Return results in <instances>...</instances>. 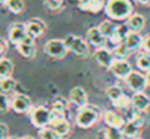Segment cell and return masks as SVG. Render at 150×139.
<instances>
[{"label": "cell", "mask_w": 150, "mask_h": 139, "mask_svg": "<svg viewBox=\"0 0 150 139\" xmlns=\"http://www.w3.org/2000/svg\"><path fill=\"white\" fill-rule=\"evenodd\" d=\"M80 9L97 13V12H100L103 9V2L102 0H84V2L80 3Z\"/></svg>", "instance_id": "44dd1931"}, {"label": "cell", "mask_w": 150, "mask_h": 139, "mask_svg": "<svg viewBox=\"0 0 150 139\" xmlns=\"http://www.w3.org/2000/svg\"><path fill=\"white\" fill-rule=\"evenodd\" d=\"M11 108L18 113V114H24V113H28L31 108H33V104H31V98L25 94H15L11 100Z\"/></svg>", "instance_id": "52a82bcc"}, {"label": "cell", "mask_w": 150, "mask_h": 139, "mask_svg": "<svg viewBox=\"0 0 150 139\" xmlns=\"http://www.w3.org/2000/svg\"><path fill=\"white\" fill-rule=\"evenodd\" d=\"M28 37V32H27V25L22 24V22H15L9 27V32H8V38H9V43L13 44L15 47L22 43L25 38Z\"/></svg>", "instance_id": "8992f818"}, {"label": "cell", "mask_w": 150, "mask_h": 139, "mask_svg": "<svg viewBox=\"0 0 150 139\" xmlns=\"http://www.w3.org/2000/svg\"><path fill=\"white\" fill-rule=\"evenodd\" d=\"M103 120L108 124V127H119V129H122L124 124H125L122 116L118 114L116 111H112V110H109V111H106L103 114Z\"/></svg>", "instance_id": "e0dca14e"}, {"label": "cell", "mask_w": 150, "mask_h": 139, "mask_svg": "<svg viewBox=\"0 0 150 139\" xmlns=\"http://www.w3.org/2000/svg\"><path fill=\"white\" fill-rule=\"evenodd\" d=\"M105 12L112 21H124L132 15V3L129 0H109Z\"/></svg>", "instance_id": "6da1fadb"}, {"label": "cell", "mask_w": 150, "mask_h": 139, "mask_svg": "<svg viewBox=\"0 0 150 139\" xmlns=\"http://www.w3.org/2000/svg\"><path fill=\"white\" fill-rule=\"evenodd\" d=\"M52 108H54V110H59V111L65 113V110H66V101H65V100H62V98H57V100L53 103V107H52Z\"/></svg>", "instance_id": "d6a6232c"}, {"label": "cell", "mask_w": 150, "mask_h": 139, "mask_svg": "<svg viewBox=\"0 0 150 139\" xmlns=\"http://www.w3.org/2000/svg\"><path fill=\"white\" fill-rule=\"evenodd\" d=\"M113 56H115V59H127L128 57V54L131 53V50L127 47V44L125 43H121V44H118V45H115V48H113Z\"/></svg>", "instance_id": "d4e9b609"}, {"label": "cell", "mask_w": 150, "mask_h": 139, "mask_svg": "<svg viewBox=\"0 0 150 139\" xmlns=\"http://www.w3.org/2000/svg\"><path fill=\"white\" fill-rule=\"evenodd\" d=\"M50 126H52V129H53L60 138L66 136V135L71 132V124H69V122H68L66 119H59V120L53 122Z\"/></svg>", "instance_id": "ffe728a7"}, {"label": "cell", "mask_w": 150, "mask_h": 139, "mask_svg": "<svg viewBox=\"0 0 150 139\" xmlns=\"http://www.w3.org/2000/svg\"><path fill=\"white\" fill-rule=\"evenodd\" d=\"M131 104L138 111H146L150 107V98L144 92H134L132 97H131Z\"/></svg>", "instance_id": "2e32d148"}, {"label": "cell", "mask_w": 150, "mask_h": 139, "mask_svg": "<svg viewBox=\"0 0 150 139\" xmlns=\"http://www.w3.org/2000/svg\"><path fill=\"white\" fill-rule=\"evenodd\" d=\"M137 3H140V5H144V6H149L150 5V0H135Z\"/></svg>", "instance_id": "74e56055"}, {"label": "cell", "mask_w": 150, "mask_h": 139, "mask_svg": "<svg viewBox=\"0 0 150 139\" xmlns=\"http://www.w3.org/2000/svg\"><path fill=\"white\" fill-rule=\"evenodd\" d=\"M63 41H65V45H66L68 51H71V53H74V54H77V56H80V57L88 56V53H90L88 43H87L86 40H83L81 37L71 34V35H68Z\"/></svg>", "instance_id": "277c9868"}, {"label": "cell", "mask_w": 150, "mask_h": 139, "mask_svg": "<svg viewBox=\"0 0 150 139\" xmlns=\"http://www.w3.org/2000/svg\"><path fill=\"white\" fill-rule=\"evenodd\" d=\"M125 135L119 127H106L105 129V139H124Z\"/></svg>", "instance_id": "484cf974"}, {"label": "cell", "mask_w": 150, "mask_h": 139, "mask_svg": "<svg viewBox=\"0 0 150 139\" xmlns=\"http://www.w3.org/2000/svg\"><path fill=\"white\" fill-rule=\"evenodd\" d=\"M46 6L52 10H56L62 6V2H59V0H46Z\"/></svg>", "instance_id": "e575fe53"}, {"label": "cell", "mask_w": 150, "mask_h": 139, "mask_svg": "<svg viewBox=\"0 0 150 139\" xmlns=\"http://www.w3.org/2000/svg\"><path fill=\"white\" fill-rule=\"evenodd\" d=\"M143 48L146 50V53H150V34L144 37V40H143Z\"/></svg>", "instance_id": "d590c367"}, {"label": "cell", "mask_w": 150, "mask_h": 139, "mask_svg": "<svg viewBox=\"0 0 150 139\" xmlns=\"http://www.w3.org/2000/svg\"><path fill=\"white\" fill-rule=\"evenodd\" d=\"M94 59H96V61L102 67H110L112 63H113V60H115V56L106 47H100V48H97L94 51Z\"/></svg>", "instance_id": "7c38bea8"}, {"label": "cell", "mask_w": 150, "mask_h": 139, "mask_svg": "<svg viewBox=\"0 0 150 139\" xmlns=\"http://www.w3.org/2000/svg\"><path fill=\"white\" fill-rule=\"evenodd\" d=\"M128 88L132 91V92H144L146 87H147V79H146V75L140 73V72H135L132 71L128 78L125 79Z\"/></svg>", "instance_id": "ba28073f"}, {"label": "cell", "mask_w": 150, "mask_h": 139, "mask_svg": "<svg viewBox=\"0 0 150 139\" xmlns=\"http://www.w3.org/2000/svg\"><path fill=\"white\" fill-rule=\"evenodd\" d=\"M87 40H88V44H91V45L100 48V47L105 45V43H106L108 38L100 32L99 27H93V28H90V29L87 31Z\"/></svg>", "instance_id": "9a60e30c"}, {"label": "cell", "mask_w": 150, "mask_h": 139, "mask_svg": "<svg viewBox=\"0 0 150 139\" xmlns=\"http://www.w3.org/2000/svg\"><path fill=\"white\" fill-rule=\"evenodd\" d=\"M59 139H65V138H59Z\"/></svg>", "instance_id": "ee69618b"}, {"label": "cell", "mask_w": 150, "mask_h": 139, "mask_svg": "<svg viewBox=\"0 0 150 139\" xmlns=\"http://www.w3.org/2000/svg\"><path fill=\"white\" fill-rule=\"evenodd\" d=\"M99 29H100V32L106 37V38H109L113 32H115V29H116V27L110 22V21H103L100 25H99Z\"/></svg>", "instance_id": "83f0119b"}, {"label": "cell", "mask_w": 150, "mask_h": 139, "mask_svg": "<svg viewBox=\"0 0 150 139\" xmlns=\"http://www.w3.org/2000/svg\"><path fill=\"white\" fill-rule=\"evenodd\" d=\"M11 108V100L6 94L0 92V113H6Z\"/></svg>", "instance_id": "1f68e13d"}, {"label": "cell", "mask_w": 150, "mask_h": 139, "mask_svg": "<svg viewBox=\"0 0 150 139\" xmlns=\"http://www.w3.org/2000/svg\"><path fill=\"white\" fill-rule=\"evenodd\" d=\"M112 104H113L116 108H128V107L131 105V98H129L128 95L122 94V95H121L118 100L112 101Z\"/></svg>", "instance_id": "4dcf8cb0"}, {"label": "cell", "mask_w": 150, "mask_h": 139, "mask_svg": "<svg viewBox=\"0 0 150 139\" xmlns=\"http://www.w3.org/2000/svg\"><path fill=\"white\" fill-rule=\"evenodd\" d=\"M16 88V81L9 76V78H0V92L3 94H9V92H13Z\"/></svg>", "instance_id": "603a6c76"}, {"label": "cell", "mask_w": 150, "mask_h": 139, "mask_svg": "<svg viewBox=\"0 0 150 139\" xmlns=\"http://www.w3.org/2000/svg\"><path fill=\"white\" fill-rule=\"evenodd\" d=\"M27 32H28V37L31 38H38L44 34L46 31V24L38 19V18H34V19H30L27 24Z\"/></svg>", "instance_id": "8fae6325"}, {"label": "cell", "mask_w": 150, "mask_h": 139, "mask_svg": "<svg viewBox=\"0 0 150 139\" xmlns=\"http://www.w3.org/2000/svg\"><path fill=\"white\" fill-rule=\"evenodd\" d=\"M100 119V108L96 105H84L80 107L77 117H75V123L81 129H90L93 127Z\"/></svg>", "instance_id": "7a4b0ae2"}, {"label": "cell", "mask_w": 150, "mask_h": 139, "mask_svg": "<svg viewBox=\"0 0 150 139\" xmlns=\"http://www.w3.org/2000/svg\"><path fill=\"white\" fill-rule=\"evenodd\" d=\"M137 67L143 72H150V53H143L137 57Z\"/></svg>", "instance_id": "cb8c5ba5"}, {"label": "cell", "mask_w": 150, "mask_h": 139, "mask_svg": "<svg viewBox=\"0 0 150 139\" xmlns=\"http://www.w3.org/2000/svg\"><path fill=\"white\" fill-rule=\"evenodd\" d=\"M6 8L9 9V12L18 15L24 10V0H8Z\"/></svg>", "instance_id": "4316f807"}, {"label": "cell", "mask_w": 150, "mask_h": 139, "mask_svg": "<svg viewBox=\"0 0 150 139\" xmlns=\"http://www.w3.org/2000/svg\"><path fill=\"white\" fill-rule=\"evenodd\" d=\"M8 3V0H0V5H6Z\"/></svg>", "instance_id": "60d3db41"}, {"label": "cell", "mask_w": 150, "mask_h": 139, "mask_svg": "<svg viewBox=\"0 0 150 139\" xmlns=\"http://www.w3.org/2000/svg\"><path fill=\"white\" fill-rule=\"evenodd\" d=\"M122 94H124V92H122V89H121L119 87H116V85H112V87L106 88V97H108L110 101L118 100Z\"/></svg>", "instance_id": "f1b7e54d"}, {"label": "cell", "mask_w": 150, "mask_h": 139, "mask_svg": "<svg viewBox=\"0 0 150 139\" xmlns=\"http://www.w3.org/2000/svg\"><path fill=\"white\" fill-rule=\"evenodd\" d=\"M8 139H19V138H16V136H9Z\"/></svg>", "instance_id": "b9f144b4"}, {"label": "cell", "mask_w": 150, "mask_h": 139, "mask_svg": "<svg viewBox=\"0 0 150 139\" xmlns=\"http://www.w3.org/2000/svg\"><path fill=\"white\" fill-rule=\"evenodd\" d=\"M6 48H8V43L3 38H0V57H2V54L6 51Z\"/></svg>", "instance_id": "8d00e7d4"}, {"label": "cell", "mask_w": 150, "mask_h": 139, "mask_svg": "<svg viewBox=\"0 0 150 139\" xmlns=\"http://www.w3.org/2000/svg\"><path fill=\"white\" fill-rule=\"evenodd\" d=\"M146 79H147V87H150V72H147V75H146Z\"/></svg>", "instance_id": "f35d334b"}, {"label": "cell", "mask_w": 150, "mask_h": 139, "mask_svg": "<svg viewBox=\"0 0 150 139\" xmlns=\"http://www.w3.org/2000/svg\"><path fill=\"white\" fill-rule=\"evenodd\" d=\"M9 138V127L6 123H0V139H8Z\"/></svg>", "instance_id": "836d02e7"}, {"label": "cell", "mask_w": 150, "mask_h": 139, "mask_svg": "<svg viewBox=\"0 0 150 139\" xmlns=\"http://www.w3.org/2000/svg\"><path fill=\"white\" fill-rule=\"evenodd\" d=\"M69 101H71L72 104H75L77 107H84V105H87L88 95H87V92H86L84 88L75 87V88H72L71 92H69Z\"/></svg>", "instance_id": "4fadbf2b"}, {"label": "cell", "mask_w": 150, "mask_h": 139, "mask_svg": "<svg viewBox=\"0 0 150 139\" xmlns=\"http://www.w3.org/2000/svg\"><path fill=\"white\" fill-rule=\"evenodd\" d=\"M16 50L18 53L25 57V59H33L35 56V43H34V38L31 37H27L22 43H19L16 45Z\"/></svg>", "instance_id": "5bb4252c"}, {"label": "cell", "mask_w": 150, "mask_h": 139, "mask_svg": "<svg viewBox=\"0 0 150 139\" xmlns=\"http://www.w3.org/2000/svg\"><path fill=\"white\" fill-rule=\"evenodd\" d=\"M38 136L40 139H59L60 136L52 129V127H43L38 130Z\"/></svg>", "instance_id": "f546056e"}, {"label": "cell", "mask_w": 150, "mask_h": 139, "mask_svg": "<svg viewBox=\"0 0 150 139\" xmlns=\"http://www.w3.org/2000/svg\"><path fill=\"white\" fill-rule=\"evenodd\" d=\"M127 25L129 27L131 31L138 32V31H141V29L144 28V25H146V19H144V16L140 15V13H132V15L127 19Z\"/></svg>", "instance_id": "d6986e66"}, {"label": "cell", "mask_w": 150, "mask_h": 139, "mask_svg": "<svg viewBox=\"0 0 150 139\" xmlns=\"http://www.w3.org/2000/svg\"><path fill=\"white\" fill-rule=\"evenodd\" d=\"M134 139H141V138H134Z\"/></svg>", "instance_id": "7bdbcfd3"}, {"label": "cell", "mask_w": 150, "mask_h": 139, "mask_svg": "<svg viewBox=\"0 0 150 139\" xmlns=\"http://www.w3.org/2000/svg\"><path fill=\"white\" fill-rule=\"evenodd\" d=\"M141 127H143V119H140V117H134V119L128 120V122L124 124L122 132H124L125 138H131V139H134V138H137V135L140 133V129H141Z\"/></svg>", "instance_id": "30bf717a"}, {"label": "cell", "mask_w": 150, "mask_h": 139, "mask_svg": "<svg viewBox=\"0 0 150 139\" xmlns=\"http://www.w3.org/2000/svg\"><path fill=\"white\" fill-rule=\"evenodd\" d=\"M19 139H35V138H33V136H22V138H19Z\"/></svg>", "instance_id": "ab89813d"}, {"label": "cell", "mask_w": 150, "mask_h": 139, "mask_svg": "<svg viewBox=\"0 0 150 139\" xmlns=\"http://www.w3.org/2000/svg\"><path fill=\"white\" fill-rule=\"evenodd\" d=\"M30 119H31V123L34 127L43 129V127H47L50 124L52 114L46 105H35L30 110Z\"/></svg>", "instance_id": "3957f363"}, {"label": "cell", "mask_w": 150, "mask_h": 139, "mask_svg": "<svg viewBox=\"0 0 150 139\" xmlns=\"http://www.w3.org/2000/svg\"><path fill=\"white\" fill-rule=\"evenodd\" d=\"M143 40H144V38H143L138 32H135V31H129V32L127 34L124 43H125L127 47L132 51V50H137V48L143 47Z\"/></svg>", "instance_id": "ac0fdd59"}, {"label": "cell", "mask_w": 150, "mask_h": 139, "mask_svg": "<svg viewBox=\"0 0 150 139\" xmlns=\"http://www.w3.org/2000/svg\"><path fill=\"white\" fill-rule=\"evenodd\" d=\"M13 72V63L11 59L0 57V78H9Z\"/></svg>", "instance_id": "7402d4cb"}, {"label": "cell", "mask_w": 150, "mask_h": 139, "mask_svg": "<svg viewBox=\"0 0 150 139\" xmlns=\"http://www.w3.org/2000/svg\"><path fill=\"white\" fill-rule=\"evenodd\" d=\"M44 51H46L47 56H50L53 59H62V57L66 56L68 48H66L63 40L54 38V40H50L44 44Z\"/></svg>", "instance_id": "5b68a950"}, {"label": "cell", "mask_w": 150, "mask_h": 139, "mask_svg": "<svg viewBox=\"0 0 150 139\" xmlns=\"http://www.w3.org/2000/svg\"><path fill=\"white\" fill-rule=\"evenodd\" d=\"M110 69V72L118 78V79H127L128 75L132 72V69H131V64L128 63V60L125 59H115L112 66L109 67Z\"/></svg>", "instance_id": "9c48e42d"}]
</instances>
